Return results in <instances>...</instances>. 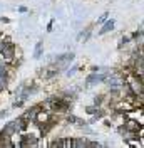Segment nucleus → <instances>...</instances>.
<instances>
[{"label":"nucleus","instance_id":"1","mask_svg":"<svg viewBox=\"0 0 144 148\" xmlns=\"http://www.w3.org/2000/svg\"><path fill=\"white\" fill-rule=\"evenodd\" d=\"M112 27H114V20H111V22H107L106 25H104V29L101 30L99 34H106V32H109V30H112Z\"/></svg>","mask_w":144,"mask_h":148}]
</instances>
